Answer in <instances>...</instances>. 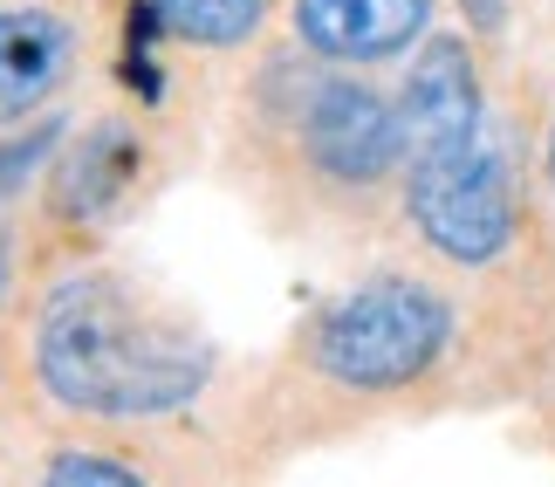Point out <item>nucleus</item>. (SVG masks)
Listing matches in <instances>:
<instances>
[{
	"mask_svg": "<svg viewBox=\"0 0 555 487\" xmlns=\"http://www.w3.org/2000/svg\"><path fill=\"white\" fill-rule=\"evenodd\" d=\"M35 377L82 419H165L206 392L212 344L131 274L76 268L35 309Z\"/></svg>",
	"mask_w": 555,
	"mask_h": 487,
	"instance_id": "nucleus-1",
	"label": "nucleus"
},
{
	"mask_svg": "<svg viewBox=\"0 0 555 487\" xmlns=\"http://www.w3.org/2000/svg\"><path fill=\"white\" fill-rule=\"evenodd\" d=\"M302 152L323 179L336 185H377L404 165V131L398 103L377 97L357 76H315L302 103Z\"/></svg>",
	"mask_w": 555,
	"mask_h": 487,
	"instance_id": "nucleus-4",
	"label": "nucleus"
},
{
	"mask_svg": "<svg viewBox=\"0 0 555 487\" xmlns=\"http://www.w3.org/2000/svg\"><path fill=\"white\" fill-rule=\"evenodd\" d=\"M35 487H152V480H144L124 453H103V447H55Z\"/></svg>",
	"mask_w": 555,
	"mask_h": 487,
	"instance_id": "nucleus-10",
	"label": "nucleus"
},
{
	"mask_svg": "<svg viewBox=\"0 0 555 487\" xmlns=\"http://www.w3.org/2000/svg\"><path fill=\"white\" fill-rule=\"evenodd\" d=\"M425 28H433V0H295L302 49L344 69L404 55Z\"/></svg>",
	"mask_w": 555,
	"mask_h": 487,
	"instance_id": "nucleus-6",
	"label": "nucleus"
},
{
	"mask_svg": "<svg viewBox=\"0 0 555 487\" xmlns=\"http://www.w3.org/2000/svg\"><path fill=\"white\" fill-rule=\"evenodd\" d=\"M158 28L192 49H241V41L268 21V0H152Z\"/></svg>",
	"mask_w": 555,
	"mask_h": 487,
	"instance_id": "nucleus-9",
	"label": "nucleus"
},
{
	"mask_svg": "<svg viewBox=\"0 0 555 487\" xmlns=\"http://www.w3.org/2000/svg\"><path fill=\"white\" fill-rule=\"evenodd\" d=\"M453 344V303L412 274H371L344 289L309 330V364L344 392H404Z\"/></svg>",
	"mask_w": 555,
	"mask_h": 487,
	"instance_id": "nucleus-2",
	"label": "nucleus"
},
{
	"mask_svg": "<svg viewBox=\"0 0 555 487\" xmlns=\"http://www.w3.org/2000/svg\"><path fill=\"white\" fill-rule=\"evenodd\" d=\"M8 295H14V234L0 227V309H8Z\"/></svg>",
	"mask_w": 555,
	"mask_h": 487,
	"instance_id": "nucleus-12",
	"label": "nucleus"
},
{
	"mask_svg": "<svg viewBox=\"0 0 555 487\" xmlns=\"http://www.w3.org/2000/svg\"><path fill=\"white\" fill-rule=\"evenodd\" d=\"M76 21L55 8H0V124L41 111L76 69Z\"/></svg>",
	"mask_w": 555,
	"mask_h": 487,
	"instance_id": "nucleus-7",
	"label": "nucleus"
},
{
	"mask_svg": "<svg viewBox=\"0 0 555 487\" xmlns=\"http://www.w3.org/2000/svg\"><path fill=\"white\" fill-rule=\"evenodd\" d=\"M548 185H555V124H548Z\"/></svg>",
	"mask_w": 555,
	"mask_h": 487,
	"instance_id": "nucleus-13",
	"label": "nucleus"
},
{
	"mask_svg": "<svg viewBox=\"0 0 555 487\" xmlns=\"http://www.w3.org/2000/svg\"><path fill=\"white\" fill-rule=\"evenodd\" d=\"M131 165H138L131 124H96L90 138H76V152H69V165H62V179H55V193H62L69 214H103V206L131 185Z\"/></svg>",
	"mask_w": 555,
	"mask_h": 487,
	"instance_id": "nucleus-8",
	"label": "nucleus"
},
{
	"mask_svg": "<svg viewBox=\"0 0 555 487\" xmlns=\"http://www.w3.org/2000/svg\"><path fill=\"white\" fill-rule=\"evenodd\" d=\"M487 124L480 111V69L474 49L460 35H425V49L412 55V76L398 90V131H404V158L460 144Z\"/></svg>",
	"mask_w": 555,
	"mask_h": 487,
	"instance_id": "nucleus-5",
	"label": "nucleus"
},
{
	"mask_svg": "<svg viewBox=\"0 0 555 487\" xmlns=\"http://www.w3.org/2000/svg\"><path fill=\"white\" fill-rule=\"evenodd\" d=\"M404 214H412L418 241L446 254L460 268H487L515 247V172H507L501 138L480 131L460 144H439V152L404 158Z\"/></svg>",
	"mask_w": 555,
	"mask_h": 487,
	"instance_id": "nucleus-3",
	"label": "nucleus"
},
{
	"mask_svg": "<svg viewBox=\"0 0 555 487\" xmlns=\"http://www.w3.org/2000/svg\"><path fill=\"white\" fill-rule=\"evenodd\" d=\"M49 152H55V131H35V138L8 144V152H0V200H14V193H21V179H28Z\"/></svg>",
	"mask_w": 555,
	"mask_h": 487,
	"instance_id": "nucleus-11",
	"label": "nucleus"
}]
</instances>
